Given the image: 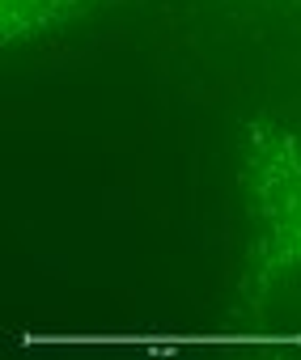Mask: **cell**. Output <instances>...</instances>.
Here are the masks:
<instances>
[{
	"label": "cell",
	"mask_w": 301,
	"mask_h": 360,
	"mask_svg": "<svg viewBox=\"0 0 301 360\" xmlns=\"http://www.w3.org/2000/svg\"><path fill=\"white\" fill-rule=\"evenodd\" d=\"M250 217L246 276L238 305L267 352L301 356V136L280 123H250L242 144Z\"/></svg>",
	"instance_id": "1"
},
{
	"label": "cell",
	"mask_w": 301,
	"mask_h": 360,
	"mask_svg": "<svg viewBox=\"0 0 301 360\" xmlns=\"http://www.w3.org/2000/svg\"><path fill=\"white\" fill-rule=\"evenodd\" d=\"M85 9V0H0V39L26 43L43 30L64 26Z\"/></svg>",
	"instance_id": "2"
}]
</instances>
